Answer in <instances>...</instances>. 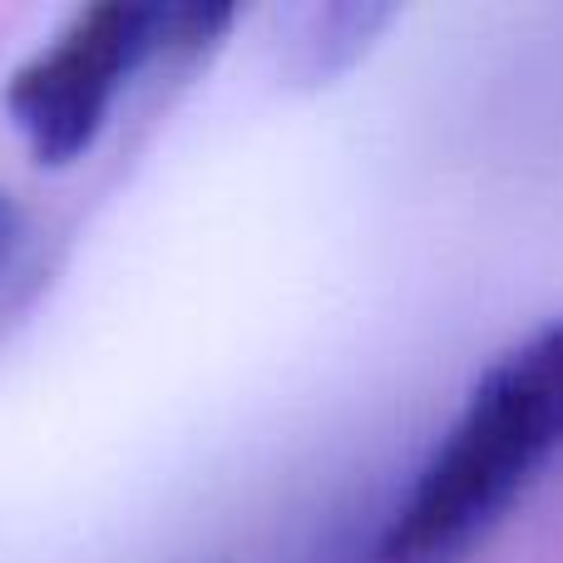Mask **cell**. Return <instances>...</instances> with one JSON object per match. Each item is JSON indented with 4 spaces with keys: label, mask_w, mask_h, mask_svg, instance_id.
I'll list each match as a JSON object with an SVG mask.
<instances>
[{
    "label": "cell",
    "mask_w": 563,
    "mask_h": 563,
    "mask_svg": "<svg viewBox=\"0 0 563 563\" xmlns=\"http://www.w3.org/2000/svg\"><path fill=\"white\" fill-rule=\"evenodd\" d=\"M563 450V317L499 356L386 525L390 563H440L479 539Z\"/></svg>",
    "instance_id": "6da1fadb"
},
{
    "label": "cell",
    "mask_w": 563,
    "mask_h": 563,
    "mask_svg": "<svg viewBox=\"0 0 563 563\" xmlns=\"http://www.w3.org/2000/svg\"><path fill=\"white\" fill-rule=\"evenodd\" d=\"M15 233H20V213H15V203L0 194V263H5V253H10V243H15Z\"/></svg>",
    "instance_id": "3957f363"
},
{
    "label": "cell",
    "mask_w": 563,
    "mask_h": 563,
    "mask_svg": "<svg viewBox=\"0 0 563 563\" xmlns=\"http://www.w3.org/2000/svg\"><path fill=\"white\" fill-rule=\"evenodd\" d=\"M233 10L213 5H89L15 69L5 114L40 164H69L99 139L109 109L154 55H194L223 35Z\"/></svg>",
    "instance_id": "7a4b0ae2"
}]
</instances>
